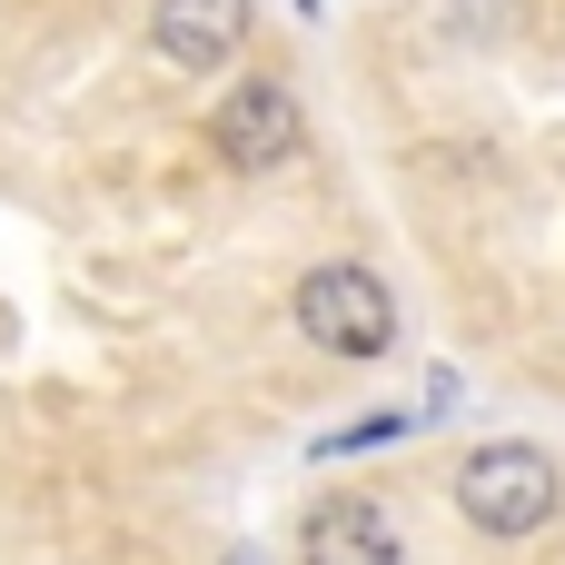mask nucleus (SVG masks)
I'll list each match as a JSON object with an SVG mask.
<instances>
[{"mask_svg":"<svg viewBox=\"0 0 565 565\" xmlns=\"http://www.w3.org/2000/svg\"><path fill=\"white\" fill-rule=\"evenodd\" d=\"M209 139H218V159H228L238 179H268V169H288V159H298V139H308V119H298V89H288V79H268V70L228 79V99L209 109Z\"/></svg>","mask_w":565,"mask_h":565,"instance_id":"obj_3","label":"nucleus"},{"mask_svg":"<svg viewBox=\"0 0 565 565\" xmlns=\"http://www.w3.org/2000/svg\"><path fill=\"white\" fill-rule=\"evenodd\" d=\"M288 318H298V338L328 348V358H387V348H397V298H387V278L358 268V258H318V268L288 288Z\"/></svg>","mask_w":565,"mask_h":565,"instance_id":"obj_2","label":"nucleus"},{"mask_svg":"<svg viewBox=\"0 0 565 565\" xmlns=\"http://www.w3.org/2000/svg\"><path fill=\"white\" fill-rule=\"evenodd\" d=\"M298 565H407V536L377 497H318L298 516Z\"/></svg>","mask_w":565,"mask_h":565,"instance_id":"obj_5","label":"nucleus"},{"mask_svg":"<svg viewBox=\"0 0 565 565\" xmlns=\"http://www.w3.org/2000/svg\"><path fill=\"white\" fill-rule=\"evenodd\" d=\"M218 565H268V556H258V546H238V556H218Z\"/></svg>","mask_w":565,"mask_h":565,"instance_id":"obj_7","label":"nucleus"},{"mask_svg":"<svg viewBox=\"0 0 565 565\" xmlns=\"http://www.w3.org/2000/svg\"><path fill=\"white\" fill-rule=\"evenodd\" d=\"M248 30H258L248 0H149V50H159L179 79L228 70V60L248 50Z\"/></svg>","mask_w":565,"mask_h":565,"instance_id":"obj_4","label":"nucleus"},{"mask_svg":"<svg viewBox=\"0 0 565 565\" xmlns=\"http://www.w3.org/2000/svg\"><path fill=\"white\" fill-rule=\"evenodd\" d=\"M397 437H407V417H397V407H377V417H358V427L318 437V457H367V447H397Z\"/></svg>","mask_w":565,"mask_h":565,"instance_id":"obj_6","label":"nucleus"},{"mask_svg":"<svg viewBox=\"0 0 565 565\" xmlns=\"http://www.w3.org/2000/svg\"><path fill=\"white\" fill-rule=\"evenodd\" d=\"M565 507V477L546 447H526V437H487V447H467L457 457V516L477 526V536H536L546 516Z\"/></svg>","mask_w":565,"mask_h":565,"instance_id":"obj_1","label":"nucleus"}]
</instances>
